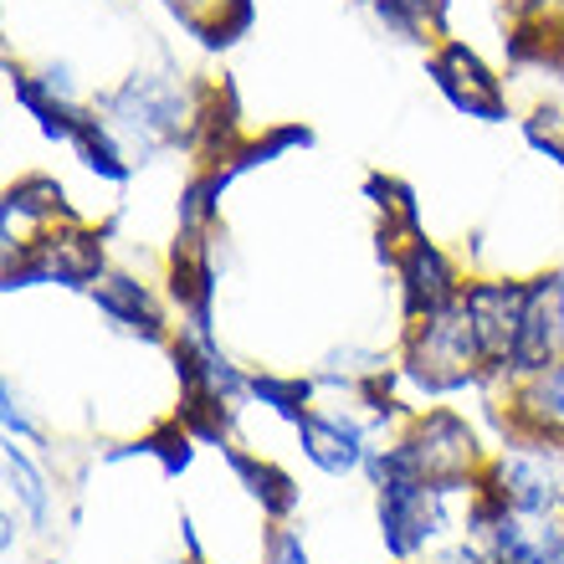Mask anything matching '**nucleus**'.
<instances>
[{
  "mask_svg": "<svg viewBox=\"0 0 564 564\" xmlns=\"http://www.w3.org/2000/svg\"><path fill=\"white\" fill-rule=\"evenodd\" d=\"M108 129L119 139H129V144H139L149 154V149L160 144H180V139L191 134L195 123V104L191 93L180 88V83H170V77H129L113 98H108Z\"/></svg>",
  "mask_w": 564,
  "mask_h": 564,
  "instance_id": "f257e3e1",
  "label": "nucleus"
},
{
  "mask_svg": "<svg viewBox=\"0 0 564 564\" xmlns=\"http://www.w3.org/2000/svg\"><path fill=\"white\" fill-rule=\"evenodd\" d=\"M482 359V344H477V328L462 308V297L452 308L421 318L416 334H411V349H405V370L416 375L426 390H457L477 375Z\"/></svg>",
  "mask_w": 564,
  "mask_h": 564,
  "instance_id": "f03ea898",
  "label": "nucleus"
},
{
  "mask_svg": "<svg viewBox=\"0 0 564 564\" xmlns=\"http://www.w3.org/2000/svg\"><path fill=\"white\" fill-rule=\"evenodd\" d=\"M380 482V529L390 554H416L442 529V492L411 473H375Z\"/></svg>",
  "mask_w": 564,
  "mask_h": 564,
  "instance_id": "7ed1b4c3",
  "label": "nucleus"
},
{
  "mask_svg": "<svg viewBox=\"0 0 564 564\" xmlns=\"http://www.w3.org/2000/svg\"><path fill=\"white\" fill-rule=\"evenodd\" d=\"M104 268V241L93 231H57V237L31 241L21 262L6 268V288H31V282H93Z\"/></svg>",
  "mask_w": 564,
  "mask_h": 564,
  "instance_id": "20e7f679",
  "label": "nucleus"
},
{
  "mask_svg": "<svg viewBox=\"0 0 564 564\" xmlns=\"http://www.w3.org/2000/svg\"><path fill=\"white\" fill-rule=\"evenodd\" d=\"M523 303H529V288H519V282H477V288L462 293V308L473 318L482 359H488L492 370L513 365L519 328H523Z\"/></svg>",
  "mask_w": 564,
  "mask_h": 564,
  "instance_id": "39448f33",
  "label": "nucleus"
},
{
  "mask_svg": "<svg viewBox=\"0 0 564 564\" xmlns=\"http://www.w3.org/2000/svg\"><path fill=\"white\" fill-rule=\"evenodd\" d=\"M560 344H564V278H544L529 288V303H523L513 370H523V375L550 370L554 355H560Z\"/></svg>",
  "mask_w": 564,
  "mask_h": 564,
  "instance_id": "423d86ee",
  "label": "nucleus"
},
{
  "mask_svg": "<svg viewBox=\"0 0 564 564\" xmlns=\"http://www.w3.org/2000/svg\"><path fill=\"white\" fill-rule=\"evenodd\" d=\"M431 73L442 83V93L462 113H477V119H503V88H498V77L482 67V62L467 52V46H446L442 57L431 62Z\"/></svg>",
  "mask_w": 564,
  "mask_h": 564,
  "instance_id": "0eeeda50",
  "label": "nucleus"
},
{
  "mask_svg": "<svg viewBox=\"0 0 564 564\" xmlns=\"http://www.w3.org/2000/svg\"><path fill=\"white\" fill-rule=\"evenodd\" d=\"M492 564H564V529L554 513H503L492 523Z\"/></svg>",
  "mask_w": 564,
  "mask_h": 564,
  "instance_id": "6e6552de",
  "label": "nucleus"
},
{
  "mask_svg": "<svg viewBox=\"0 0 564 564\" xmlns=\"http://www.w3.org/2000/svg\"><path fill=\"white\" fill-rule=\"evenodd\" d=\"M401 282H405V308L411 318H431L457 303V282H452V268L446 257L431 247V241H411L401 257Z\"/></svg>",
  "mask_w": 564,
  "mask_h": 564,
  "instance_id": "1a4fd4ad",
  "label": "nucleus"
},
{
  "mask_svg": "<svg viewBox=\"0 0 564 564\" xmlns=\"http://www.w3.org/2000/svg\"><path fill=\"white\" fill-rule=\"evenodd\" d=\"M303 431V452H308L324 473H349L365 462V446H359V426L344 416H324V411H308L297 421Z\"/></svg>",
  "mask_w": 564,
  "mask_h": 564,
  "instance_id": "9d476101",
  "label": "nucleus"
},
{
  "mask_svg": "<svg viewBox=\"0 0 564 564\" xmlns=\"http://www.w3.org/2000/svg\"><path fill=\"white\" fill-rule=\"evenodd\" d=\"M519 421L534 431L539 442H564V365L539 370L519 395Z\"/></svg>",
  "mask_w": 564,
  "mask_h": 564,
  "instance_id": "9b49d317",
  "label": "nucleus"
},
{
  "mask_svg": "<svg viewBox=\"0 0 564 564\" xmlns=\"http://www.w3.org/2000/svg\"><path fill=\"white\" fill-rule=\"evenodd\" d=\"M170 6H175L180 21H185V26H191L200 42H210V46L231 42V31L247 26V15H252L247 0H170Z\"/></svg>",
  "mask_w": 564,
  "mask_h": 564,
  "instance_id": "f8f14e48",
  "label": "nucleus"
},
{
  "mask_svg": "<svg viewBox=\"0 0 564 564\" xmlns=\"http://www.w3.org/2000/svg\"><path fill=\"white\" fill-rule=\"evenodd\" d=\"M93 297H98V308H104L108 318H119L123 328H144V334H160V313L149 308V293L139 288V282H129V278H98Z\"/></svg>",
  "mask_w": 564,
  "mask_h": 564,
  "instance_id": "ddd939ff",
  "label": "nucleus"
},
{
  "mask_svg": "<svg viewBox=\"0 0 564 564\" xmlns=\"http://www.w3.org/2000/svg\"><path fill=\"white\" fill-rule=\"evenodd\" d=\"M231 457V467H237L247 482H252V492L262 498V508L268 513H288V508L297 503V492H293V482L278 473V467H262V462H252V457H241V452H226Z\"/></svg>",
  "mask_w": 564,
  "mask_h": 564,
  "instance_id": "4468645a",
  "label": "nucleus"
},
{
  "mask_svg": "<svg viewBox=\"0 0 564 564\" xmlns=\"http://www.w3.org/2000/svg\"><path fill=\"white\" fill-rule=\"evenodd\" d=\"M6 206L21 210V216H42V221H52V216H73V210L62 206V185H52V180H21V185H11Z\"/></svg>",
  "mask_w": 564,
  "mask_h": 564,
  "instance_id": "2eb2a0df",
  "label": "nucleus"
},
{
  "mask_svg": "<svg viewBox=\"0 0 564 564\" xmlns=\"http://www.w3.org/2000/svg\"><path fill=\"white\" fill-rule=\"evenodd\" d=\"M6 477H11V488H15V498L26 503V513L36 523L46 519V488H42V477L31 473V462L15 452V446H6Z\"/></svg>",
  "mask_w": 564,
  "mask_h": 564,
  "instance_id": "dca6fc26",
  "label": "nucleus"
},
{
  "mask_svg": "<svg viewBox=\"0 0 564 564\" xmlns=\"http://www.w3.org/2000/svg\"><path fill=\"white\" fill-rule=\"evenodd\" d=\"M268 564H308V554H303V544H297L293 534H278V539H272Z\"/></svg>",
  "mask_w": 564,
  "mask_h": 564,
  "instance_id": "f3484780",
  "label": "nucleus"
}]
</instances>
